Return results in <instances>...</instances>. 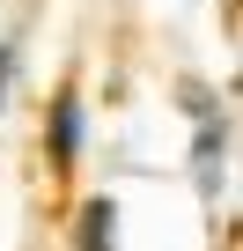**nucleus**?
<instances>
[{
    "label": "nucleus",
    "mask_w": 243,
    "mask_h": 251,
    "mask_svg": "<svg viewBox=\"0 0 243 251\" xmlns=\"http://www.w3.org/2000/svg\"><path fill=\"white\" fill-rule=\"evenodd\" d=\"M81 251H110V200L81 207Z\"/></svg>",
    "instance_id": "nucleus-3"
},
{
    "label": "nucleus",
    "mask_w": 243,
    "mask_h": 251,
    "mask_svg": "<svg viewBox=\"0 0 243 251\" xmlns=\"http://www.w3.org/2000/svg\"><path fill=\"white\" fill-rule=\"evenodd\" d=\"M184 111H192V126H199V185L214 192V185H221V111H214L206 89H184Z\"/></svg>",
    "instance_id": "nucleus-1"
},
{
    "label": "nucleus",
    "mask_w": 243,
    "mask_h": 251,
    "mask_svg": "<svg viewBox=\"0 0 243 251\" xmlns=\"http://www.w3.org/2000/svg\"><path fill=\"white\" fill-rule=\"evenodd\" d=\"M0 81H8V45H0Z\"/></svg>",
    "instance_id": "nucleus-4"
},
{
    "label": "nucleus",
    "mask_w": 243,
    "mask_h": 251,
    "mask_svg": "<svg viewBox=\"0 0 243 251\" xmlns=\"http://www.w3.org/2000/svg\"><path fill=\"white\" fill-rule=\"evenodd\" d=\"M74 148H81V96L59 89V103H52V163L74 170Z\"/></svg>",
    "instance_id": "nucleus-2"
}]
</instances>
